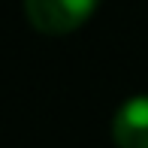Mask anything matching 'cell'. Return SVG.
Wrapping results in <instances>:
<instances>
[{"instance_id":"obj_2","label":"cell","mask_w":148,"mask_h":148,"mask_svg":"<svg viewBox=\"0 0 148 148\" xmlns=\"http://www.w3.org/2000/svg\"><path fill=\"white\" fill-rule=\"evenodd\" d=\"M112 139L118 148H148V97H133L115 112Z\"/></svg>"},{"instance_id":"obj_1","label":"cell","mask_w":148,"mask_h":148,"mask_svg":"<svg viewBox=\"0 0 148 148\" xmlns=\"http://www.w3.org/2000/svg\"><path fill=\"white\" fill-rule=\"evenodd\" d=\"M100 0H24L27 21L45 36H64L79 30L94 15Z\"/></svg>"}]
</instances>
